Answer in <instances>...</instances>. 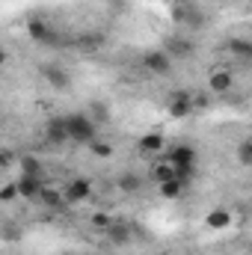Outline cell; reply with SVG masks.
Instances as JSON below:
<instances>
[{"mask_svg": "<svg viewBox=\"0 0 252 255\" xmlns=\"http://www.w3.org/2000/svg\"><path fill=\"white\" fill-rule=\"evenodd\" d=\"M63 125H65L68 139H74V142H92V139H95V133H98L95 119H92V116H86V113H71V116H63Z\"/></svg>", "mask_w": 252, "mask_h": 255, "instance_id": "obj_1", "label": "cell"}, {"mask_svg": "<svg viewBox=\"0 0 252 255\" xmlns=\"http://www.w3.org/2000/svg\"><path fill=\"white\" fill-rule=\"evenodd\" d=\"M193 42H190L187 36H169L166 42H163V54L172 60V57H181V60H187V57H193Z\"/></svg>", "mask_w": 252, "mask_h": 255, "instance_id": "obj_2", "label": "cell"}, {"mask_svg": "<svg viewBox=\"0 0 252 255\" xmlns=\"http://www.w3.org/2000/svg\"><path fill=\"white\" fill-rule=\"evenodd\" d=\"M63 199H65V202H71V205L86 202V199H92V184H89L86 178H74V181H68V184H65Z\"/></svg>", "mask_w": 252, "mask_h": 255, "instance_id": "obj_3", "label": "cell"}, {"mask_svg": "<svg viewBox=\"0 0 252 255\" xmlns=\"http://www.w3.org/2000/svg\"><path fill=\"white\" fill-rule=\"evenodd\" d=\"M27 33H30L33 42H42V45H57V42H60L57 33H54L45 21H39V18H33V21L27 24Z\"/></svg>", "mask_w": 252, "mask_h": 255, "instance_id": "obj_4", "label": "cell"}, {"mask_svg": "<svg viewBox=\"0 0 252 255\" xmlns=\"http://www.w3.org/2000/svg\"><path fill=\"white\" fill-rule=\"evenodd\" d=\"M104 232H107V241L113 247H125V244H130V238H133V229L127 223H119V220H110V226Z\"/></svg>", "mask_w": 252, "mask_h": 255, "instance_id": "obj_5", "label": "cell"}, {"mask_svg": "<svg viewBox=\"0 0 252 255\" xmlns=\"http://www.w3.org/2000/svg\"><path fill=\"white\" fill-rule=\"evenodd\" d=\"M42 74H45V80H48L54 89H68V86H71V74L65 71L63 65H45Z\"/></svg>", "mask_w": 252, "mask_h": 255, "instance_id": "obj_6", "label": "cell"}, {"mask_svg": "<svg viewBox=\"0 0 252 255\" xmlns=\"http://www.w3.org/2000/svg\"><path fill=\"white\" fill-rule=\"evenodd\" d=\"M208 86H211V92H217V95H226V92L235 86V74H232L229 68H220V71H214V74H211Z\"/></svg>", "mask_w": 252, "mask_h": 255, "instance_id": "obj_7", "label": "cell"}, {"mask_svg": "<svg viewBox=\"0 0 252 255\" xmlns=\"http://www.w3.org/2000/svg\"><path fill=\"white\" fill-rule=\"evenodd\" d=\"M169 113L175 116V119H184L193 113V95L190 92H178V95H172V101H169Z\"/></svg>", "mask_w": 252, "mask_h": 255, "instance_id": "obj_8", "label": "cell"}, {"mask_svg": "<svg viewBox=\"0 0 252 255\" xmlns=\"http://www.w3.org/2000/svg\"><path fill=\"white\" fill-rule=\"evenodd\" d=\"M145 68L154 71V74H169L172 71V60L163 51H151V54H145Z\"/></svg>", "mask_w": 252, "mask_h": 255, "instance_id": "obj_9", "label": "cell"}, {"mask_svg": "<svg viewBox=\"0 0 252 255\" xmlns=\"http://www.w3.org/2000/svg\"><path fill=\"white\" fill-rule=\"evenodd\" d=\"M18 187V196L21 199H39V190H42V178H33V175H21L15 181Z\"/></svg>", "mask_w": 252, "mask_h": 255, "instance_id": "obj_10", "label": "cell"}, {"mask_svg": "<svg viewBox=\"0 0 252 255\" xmlns=\"http://www.w3.org/2000/svg\"><path fill=\"white\" fill-rule=\"evenodd\" d=\"M45 136H48V142H54V145H63V142H68V133H65L63 116H60V119H51V122L45 125Z\"/></svg>", "mask_w": 252, "mask_h": 255, "instance_id": "obj_11", "label": "cell"}, {"mask_svg": "<svg viewBox=\"0 0 252 255\" xmlns=\"http://www.w3.org/2000/svg\"><path fill=\"white\" fill-rule=\"evenodd\" d=\"M169 163L172 166H193L196 163V151L190 145H178V148L169 151Z\"/></svg>", "mask_w": 252, "mask_h": 255, "instance_id": "obj_12", "label": "cell"}, {"mask_svg": "<svg viewBox=\"0 0 252 255\" xmlns=\"http://www.w3.org/2000/svg\"><path fill=\"white\" fill-rule=\"evenodd\" d=\"M163 145H166V142H163V136H160L157 130H154V133H145V136L139 139V151H142V154H157V151H163Z\"/></svg>", "mask_w": 252, "mask_h": 255, "instance_id": "obj_13", "label": "cell"}, {"mask_svg": "<svg viewBox=\"0 0 252 255\" xmlns=\"http://www.w3.org/2000/svg\"><path fill=\"white\" fill-rule=\"evenodd\" d=\"M172 178H175V166H172L169 160L151 166V181H154V184H166V181H172Z\"/></svg>", "mask_w": 252, "mask_h": 255, "instance_id": "obj_14", "label": "cell"}, {"mask_svg": "<svg viewBox=\"0 0 252 255\" xmlns=\"http://www.w3.org/2000/svg\"><path fill=\"white\" fill-rule=\"evenodd\" d=\"M229 223H232V211H223V208H220V211H211V214L205 217V226H208V229H226Z\"/></svg>", "mask_w": 252, "mask_h": 255, "instance_id": "obj_15", "label": "cell"}, {"mask_svg": "<svg viewBox=\"0 0 252 255\" xmlns=\"http://www.w3.org/2000/svg\"><path fill=\"white\" fill-rule=\"evenodd\" d=\"M21 175H33V178H42V175H45V166H42L36 157L24 154V157H21Z\"/></svg>", "mask_w": 252, "mask_h": 255, "instance_id": "obj_16", "label": "cell"}, {"mask_svg": "<svg viewBox=\"0 0 252 255\" xmlns=\"http://www.w3.org/2000/svg\"><path fill=\"white\" fill-rule=\"evenodd\" d=\"M39 202H42V205H48V208H63V205H65L63 193L51 190V187H42V190H39Z\"/></svg>", "mask_w": 252, "mask_h": 255, "instance_id": "obj_17", "label": "cell"}, {"mask_svg": "<svg viewBox=\"0 0 252 255\" xmlns=\"http://www.w3.org/2000/svg\"><path fill=\"white\" fill-rule=\"evenodd\" d=\"M229 51H232L238 60H244V63L252 57V45L247 42V39H232V42H229Z\"/></svg>", "mask_w": 252, "mask_h": 255, "instance_id": "obj_18", "label": "cell"}, {"mask_svg": "<svg viewBox=\"0 0 252 255\" xmlns=\"http://www.w3.org/2000/svg\"><path fill=\"white\" fill-rule=\"evenodd\" d=\"M119 187L125 193H139L142 190V178L133 175V172H122V175H119Z\"/></svg>", "mask_w": 252, "mask_h": 255, "instance_id": "obj_19", "label": "cell"}, {"mask_svg": "<svg viewBox=\"0 0 252 255\" xmlns=\"http://www.w3.org/2000/svg\"><path fill=\"white\" fill-rule=\"evenodd\" d=\"M160 187V196L163 199H178L181 193H184V184L178 181V178H172V181H166V184H157Z\"/></svg>", "mask_w": 252, "mask_h": 255, "instance_id": "obj_20", "label": "cell"}, {"mask_svg": "<svg viewBox=\"0 0 252 255\" xmlns=\"http://www.w3.org/2000/svg\"><path fill=\"white\" fill-rule=\"evenodd\" d=\"M89 148H92V154L95 157H113V145H107V142H89Z\"/></svg>", "mask_w": 252, "mask_h": 255, "instance_id": "obj_21", "label": "cell"}, {"mask_svg": "<svg viewBox=\"0 0 252 255\" xmlns=\"http://www.w3.org/2000/svg\"><path fill=\"white\" fill-rule=\"evenodd\" d=\"M238 157H241V163H244V166H250V163H252V142H250V139H244V142L238 145Z\"/></svg>", "mask_w": 252, "mask_h": 255, "instance_id": "obj_22", "label": "cell"}, {"mask_svg": "<svg viewBox=\"0 0 252 255\" xmlns=\"http://www.w3.org/2000/svg\"><path fill=\"white\" fill-rule=\"evenodd\" d=\"M12 199H18V187H15V184H6V187L0 190V202H12Z\"/></svg>", "mask_w": 252, "mask_h": 255, "instance_id": "obj_23", "label": "cell"}, {"mask_svg": "<svg viewBox=\"0 0 252 255\" xmlns=\"http://www.w3.org/2000/svg\"><path fill=\"white\" fill-rule=\"evenodd\" d=\"M92 226H95V229H101V232H104V229H107V226H110V217H107V214H95V217H92Z\"/></svg>", "mask_w": 252, "mask_h": 255, "instance_id": "obj_24", "label": "cell"}, {"mask_svg": "<svg viewBox=\"0 0 252 255\" xmlns=\"http://www.w3.org/2000/svg\"><path fill=\"white\" fill-rule=\"evenodd\" d=\"M98 45H101L98 36H83V39H80V48H98Z\"/></svg>", "mask_w": 252, "mask_h": 255, "instance_id": "obj_25", "label": "cell"}, {"mask_svg": "<svg viewBox=\"0 0 252 255\" xmlns=\"http://www.w3.org/2000/svg\"><path fill=\"white\" fill-rule=\"evenodd\" d=\"M6 166H12V151L0 148V169H6Z\"/></svg>", "mask_w": 252, "mask_h": 255, "instance_id": "obj_26", "label": "cell"}, {"mask_svg": "<svg viewBox=\"0 0 252 255\" xmlns=\"http://www.w3.org/2000/svg\"><path fill=\"white\" fill-rule=\"evenodd\" d=\"M92 116H98V119H104V116H107V113H104V107H101V104H98V101H95V104H92Z\"/></svg>", "mask_w": 252, "mask_h": 255, "instance_id": "obj_27", "label": "cell"}, {"mask_svg": "<svg viewBox=\"0 0 252 255\" xmlns=\"http://www.w3.org/2000/svg\"><path fill=\"white\" fill-rule=\"evenodd\" d=\"M6 60H9V54H6V51L0 48V65H6Z\"/></svg>", "mask_w": 252, "mask_h": 255, "instance_id": "obj_28", "label": "cell"}]
</instances>
